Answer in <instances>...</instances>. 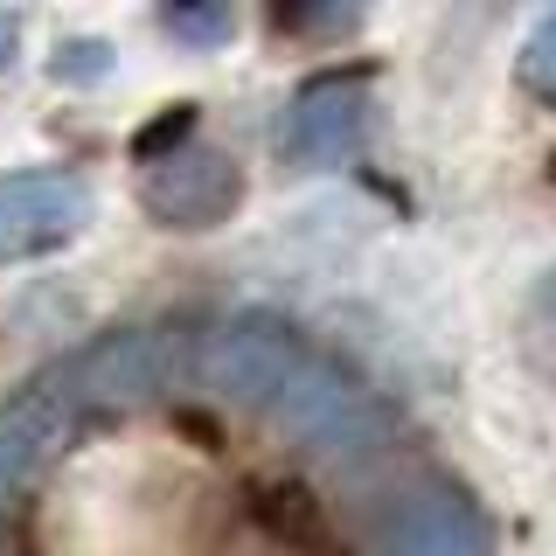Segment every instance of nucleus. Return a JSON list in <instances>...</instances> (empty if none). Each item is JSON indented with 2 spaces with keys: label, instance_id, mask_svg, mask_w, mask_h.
<instances>
[{
  "label": "nucleus",
  "instance_id": "f257e3e1",
  "mask_svg": "<svg viewBox=\"0 0 556 556\" xmlns=\"http://www.w3.org/2000/svg\"><path fill=\"white\" fill-rule=\"evenodd\" d=\"M91 195L77 174L63 167H35V174H0V257H35L56 251L84 230Z\"/></svg>",
  "mask_w": 556,
  "mask_h": 556
},
{
  "label": "nucleus",
  "instance_id": "f03ea898",
  "mask_svg": "<svg viewBox=\"0 0 556 556\" xmlns=\"http://www.w3.org/2000/svg\"><path fill=\"white\" fill-rule=\"evenodd\" d=\"M139 202H147V216L167 223V230H208V223L237 216L243 174H237V161H223V153L188 147V153H174V161L147 167V181H139Z\"/></svg>",
  "mask_w": 556,
  "mask_h": 556
},
{
  "label": "nucleus",
  "instance_id": "7ed1b4c3",
  "mask_svg": "<svg viewBox=\"0 0 556 556\" xmlns=\"http://www.w3.org/2000/svg\"><path fill=\"white\" fill-rule=\"evenodd\" d=\"M376 70L369 63H348V70H327L300 91V118H292V161H327V153H348L362 132V84Z\"/></svg>",
  "mask_w": 556,
  "mask_h": 556
},
{
  "label": "nucleus",
  "instance_id": "20e7f679",
  "mask_svg": "<svg viewBox=\"0 0 556 556\" xmlns=\"http://www.w3.org/2000/svg\"><path fill=\"white\" fill-rule=\"evenodd\" d=\"M300 369H306L300 341H292L278 320H237L230 334H223V348H216V376L230 382L243 404H278Z\"/></svg>",
  "mask_w": 556,
  "mask_h": 556
},
{
  "label": "nucleus",
  "instance_id": "39448f33",
  "mask_svg": "<svg viewBox=\"0 0 556 556\" xmlns=\"http://www.w3.org/2000/svg\"><path fill=\"white\" fill-rule=\"evenodd\" d=\"M382 556H480V521L459 494H410L382 529Z\"/></svg>",
  "mask_w": 556,
  "mask_h": 556
},
{
  "label": "nucleus",
  "instance_id": "423d86ee",
  "mask_svg": "<svg viewBox=\"0 0 556 556\" xmlns=\"http://www.w3.org/2000/svg\"><path fill=\"white\" fill-rule=\"evenodd\" d=\"M56 439H63V390L56 382L14 396V404L0 410V480H28L35 466L49 459Z\"/></svg>",
  "mask_w": 556,
  "mask_h": 556
},
{
  "label": "nucleus",
  "instance_id": "0eeeda50",
  "mask_svg": "<svg viewBox=\"0 0 556 556\" xmlns=\"http://www.w3.org/2000/svg\"><path fill=\"white\" fill-rule=\"evenodd\" d=\"M251 521L271 535V543H320V494L306 480H265L251 486Z\"/></svg>",
  "mask_w": 556,
  "mask_h": 556
},
{
  "label": "nucleus",
  "instance_id": "6e6552de",
  "mask_svg": "<svg viewBox=\"0 0 556 556\" xmlns=\"http://www.w3.org/2000/svg\"><path fill=\"white\" fill-rule=\"evenodd\" d=\"M195 126H202L195 104H167L161 118H147V126L132 132V161H139V167H161V161H174V153H188Z\"/></svg>",
  "mask_w": 556,
  "mask_h": 556
},
{
  "label": "nucleus",
  "instance_id": "1a4fd4ad",
  "mask_svg": "<svg viewBox=\"0 0 556 556\" xmlns=\"http://www.w3.org/2000/svg\"><path fill=\"white\" fill-rule=\"evenodd\" d=\"M161 28L188 49H223L237 35V14L223 0H188V8H161Z\"/></svg>",
  "mask_w": 556,
  "mask_h": 556
},
{
  "label": "nucleus",
  "instance_id": "9d476101",
  "mask_svg": "<svg viewBox=\"0 0 556 556\" xmlns=\"http://www.w3.org/2000/svg\"><path fill=\"white\" fill-rule=\"evenodd\" d=\"M521 84H529L543 104H556V14L535 22V35L521 42Z\"/></svg>",
  "mask_w": 556,
  "mask_h": 556
},
{
  "label": "nucleus",
  "instance_id": "9b49d317",
  "mask_svg": "<svg viewBox=\"0 0 556 556\" xmlns=\"http://www.w3.org/2000/svg\"><path fill=\"white\" fill-rule=\"evenodd\" d=\"M174 431H181V445L223 452V417H216V410H195V404H181V410H174Z\"/></svg>",
  "mask_w": 556,
  "mask_h": 556
},
{
  "label": "nucleus",
  "instance_id": "f8f14e48",
  "mask_svg": "<svg viewBox=\"0 0 556 556\" xmlns=\"http://www.w3.org/2000/svg\"><path fill=\"white\" fill-rule=\"evenodd\" d=\"M70 56H56V77H98V70H112L104 56V42H63Z\"/></svg>",
  "mask_w": 556,
  "mask_h": 556
},
{
  "label": "nucleus",
  "instance_id": "ddd939ff",
  "mask_svg": "<svg viewBox=\"0 0 556 556\" xmlns=\"http://www.w3.org/2000/svg\"><path fill=\"white\" fill-rule=\"evenodd\" d=\"M14 49H22V22H14V14H8V8H0V63H8V56H14Z\"/></svg>",
  "mask_w": 556,
  "mask_h": 556
},
{
  "label": "nucleus",
  "instance_id": "4468645a",
  "mask_svg": "<svg viewBox=\"0 0 556 556\" xmlns=\"http://www.w3.org/2000/svg\"><path fill=\"white\" fill-rule=\"evenodd\" d=\"M313 556H348V543H334V535H320V543H306Z\"/></svg>",
  "mask_w": 556,
  "mask_h": 556
},
{
  "label": "nucleus",
  "instance_id": "2eb2a0df",
  "mask_svg": "<svg viewBox=\"0 0 556 556\" xmlns=\"http://www.w3.org/2000/svg\"><path fill=\"white\" fill-rule=\"evenodd\" d=\"M549 181H556V153H549Z\"/></svg>",
  "mask_w": 556,
  "mask_h": 556
}]
</instances>
